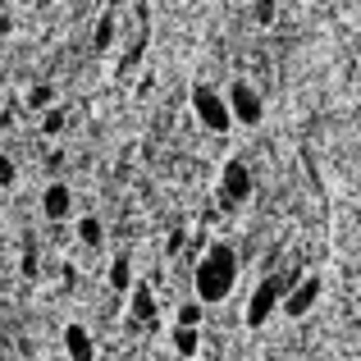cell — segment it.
<instances>
[{
  "label": "cell",
  "instance_id": "cell-20",
  "mask_svg": "<svg viewBox=\"0 0 361 361\" xmlns=\"http://www.w3.org/2000/svg\"><path fill=\"white\" fill-rule=\"evenodd\" d=\"M288 5H298V0H288Z\"/></svg>",
  "mask_w": 361,
  "mask_h": 361
},
{
  "label": "cell",
  "instance_id": "cell-4",
  "mask_svg": "<svg viewBox=\"0 0 361 361\" xmlns=\"http://www.w3.org/2000/svg\"><path fill=\"white\" fill-rule=\"evenodd\" d=\"M252 192H256V178H252V169H247V160H224V169H220V202L229 206H243V202H252Z\"/></svg>",
  "mask_w": 361,
  "mask_h": 361
},
{
  "label": "cell",
  "instance_id": "cell-16",
  "mask_svg": "<svg viewBox=\"0 0 361 361\" xmlns=\"http://www.w3.org/2000/svg\"><path fill=\"white\" fill-rule=\"evenodd\" d=\"M42 133H46V137L64 133V110H46V119H42Z\"/></svg>",
  "mask_w": 361,
  "mask_h": 361
},
{
  "label": "cell",
  "instance_id": "cell-14",
  "mask_svg": "<svg viewBox=\"0 0 361 361\" xmlns=\"http://www.w3.org/2000/svg\"><path fill=\"white\" fill-rule=\"evenodd\" d=\"M110 42H115V14H101V23H97V51H110Z\"/></svg>",
  "mask_w": 361,
  "mask_h": 361
},
{
  "label": "cell",
  "instance_id": "cell-7",
  "mask_svg": "<svg viewBox=\"0 0 361 361\" xmlns=\"http://www.w3.org/2000/svg\"><path fill=\"white\" fill-rule=\"evenodd\" d=\"M42 215H46V220H55V224L69 220V215H73V188L55 178V183L42 192Z\"/></svg>",
  "mask_w": 361,
  "mask_h": 361
},
{
  "label": "cell",
  "instance_id": "cell-9",
  "mask_svg": "<svg viewBox=\"0 0 361 361\" xmlns=\"http://www.w3.org/2000/svg\"><path fill=\"white\" fill-rule=\"evenodd\" d=\"M128 316H133V329H142V320H156V293L147 288V283H133L128 293Z\"/></svg>",
  "mask_w": 361,
  "mask_h": 361
},
{
  "label": "cell",
  "instance_id": "cell-15",
  "mask_svg": "<svg viewBox=\"0 0 361 361\" xmlns=\"http://www.w3.org/2000/svg\"><path fill=\"white\" fill-rule=\"evenodd\" d=\"M51 101H55V87H46V82H42V87H32V92H27V106H32V110H46Z\"/></svg>",
  "mask_w": 361,
  "mask_h": 361
},
{
  "label": "cell",
  "instance_id": "cell-13",
  "mask_svg": "<svg viewBox=\"0 0 361 361\" xmlns=\"http://www.w3.org/2000/svg\"><path fill=\"white\" fill-rule=\"evenodd\" d=\"M202 316H206V302L202 298H188L183 307H178V320H174V325H202Z\"/></svg>",
  "mask_w": 361,
  "mask_h": 361
},
{
  "label": "cell",
  "instance_id": "cell-2",
  "mask_svg": "<svg viewBox=\"0 0 361 361\" xmlns=\"http://www.w3.org/2000/svg\"><path fill=\"white\" fill-rule=\"evenodd\" d=\"M293 279H298V274H265V279L252 288V298H247V325L252 329L270 325L274 311H283V298H288Z\"/></svg>",
  "mask_w": 361,
  "mask_h": 361
},
{
  "label": "cell",
  "instance_id": "cell-12",
  "mask_svg": "<svg viewBox=\"0 0 361 361\" xmlns=\"http://www.w3.org/2000/svg\"><path fill=\"white\" fill-rule=\"evenodd\" d=\"M78 243L82 247H101V243H106V229H101L97 215H82V220H78Z\"/></svg>",
  "mask_w": 361,
  "mask_h": 361
},
{
  "label": "cell",
  "instance_id": "cell-3",
  "mask_svg": "<svg viewBox=\"0 0 361 361\" xmlns=\"http://www.w3.org/2000/svg\"><path fill=\"white\" fill-rule=\"evenodd\" d=\"M192 115L206 133H229L233 110H229V92H215V87H192Z\"/></svg>",
  "mask_w": 361,
  "mask_h": 361
},
{
  "label": "cell",
  "instance_id": "cell-11",
  "mask_svg": "<svg viewBox=\"0 0 361 361\" xmlns=\"http://www.w3.org/2000/svg\"><path fill=\"white\" fill-rule=\"evenodd\" d=\"M174 348H178V357H197V348H202V325H174Z\"/></svg>",
  "mask_w": 361,
  "mask_h": 361
},
{
  "label": "cell",
  "instance_id": "cell-1",
  "mask_svg": "<svg viewBox=\"0 0 361 361\" xmlns=\"http://www.w3.org/2000/svg\"><path fill=\"white\" fill-rule=\"evenodd\" d=\"M238 270H243L238 252H233L229 243H211L192 265V298H202L206 307L224 302L233 288H238Z\"/></svg>",
  "mask_w": 361,
  "mask_h": 361
},
{
  "label": "cell",
  "instance_id": "cell-18",
  "mask_svg": "<svg viewBox=\"0 0 361 361\" xmlns=\"http://www.w3.org/2000/svg\"><path fill=\"white\" fill-rule=\"evenodd\" d=\"M14 178H18L14 160H9V156H0V188H14Z\"/></svg>",
  "mask_w": 361,
  "mask_h": 361
},
{
  "label": "cell",
  "instance_id": "cell-8",
  "mask_svg": "<svg viewBox=\"0 0 361 361\" xmlns=\"http://www.w3.org/2000/svg\"><path fill=\"white\" fill-rule=\"evenodd\" d=\"M64 353L69 361H97V343H92L87 325H64Z\"/></svg>",
  "mask_w": 361,
  "mask_h": 361
},
{
  "label": "cell",
  "instance_id": "cell-19",
  "mask_svg": "<svg viewBox=\"0 0 361 361\" xmlns=\"http://www.w3.org/2000/svg\"><path fill=\"white\" fill-rule=\"evenodd\" d=\"M97 361H110V357H97Z\"/></svg>",
  "mask_w": 361,
  "mask_h": 361
},
{
  "label": "cell",
  "instance_id": "cell-6",
  "mask_svg": "<svg viewBox=\"0 0 361 361\" xmlns=\"http://www.w3.org/2000/svg\"><path fill=\"white\" fill-rule=\"evenodd\" d=\"M229 110H233V123H247V128H256L265 115V106H261V92L252 87V82H233L229 87Z\"/></svg>",
  "mask_w": 361,
  "mask_h": 361
},
{
  "label": "cell",
  "instance_id": "cell-5",
  "mask_svg": "<svg viewBox=\"0 0 361 361\" xmlns=\"http://www.w3.org/2000/svg\"><path fill=\"white\" fill-rule=\"evenodd\" d=\"M320 274H298L293 279V288H288V298H283V316L288 320H302V316H311V307L320 302Z\"/></svg>",
  "mask_w": 361,
  "mask_h": 361
},
{
  "label": "cell",
  "instance_id": "cell-10",
  "mask_svg": "<svg viewBox=\"0 0 361 361\" xmlns=\"http://www.w3.org/2000/svg\"><path fill=\"white\" fill-rule=\"evenodd\" d=\"M110 293H133V261L123 252L110 261Z\"/></svg>",
  "mask_w": 361,
  "mask_h": 361
},
{
  "label": "cell",
  "instance_id": "cell-17",
  "mask_svg": "<svg viewBox=\"0 0 361 361\" xmlns=\"http://www.w3.org/2000/svg\"><path fill=\"white\" fill-rule=\"evenodd\" d=\"M256 23H261V27L274 23V0H256Z\"/></svg>",
  "mask_w": 361,
  "mask_h": 361
}]
</instances>
